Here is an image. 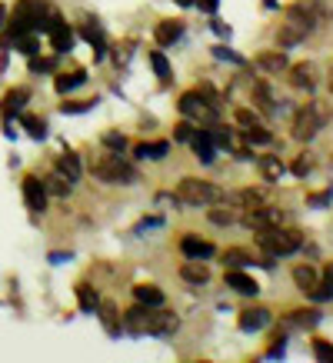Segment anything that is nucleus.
I'll list each match as a JSON object with an SVG mask.
<instances>
[{"mask_svg": "<svg viewBox=\"0 0 333 363\" xmlns=\"http://www.w3.org/2000/svg\"><path fill=\"white\" fill-rule=\"evenodd\" d=\"M47 33H50V47H54L57 54H70L74 50V30L57 13H54V21H50V27H47Z\"/></svg>", "mask_w": 333, "mask_h": 363, "instance_id": "nucleus-13", "label": "nucleus"}, {"mask_svg": "<svg viewBox=\"0 0 333 363\" xmlns=\"http://www.w3.org/2000/svg\"><path fill=\"white\" fill-rule=\"evenodd\" d=\"M180 37H184V23H180V21H160V23H157L154 40L160 47H174Z\"/></svg>", "mask_w": 333, "mask_h": 363, "instance_id": "nucleus-20", "label": "nucleus"}, {"mask_svg": "<svg viewBox=\"0 0 333 363\" xmlns=\"http://www.w3.org/2000/svg\"><path fill=\"white\" fill-rule=\"evenodd\" d=\"M23 203H27L30 213H44L47 210V187L40 177H33V174L23 177Z\"/></svg>", "mask_w": 333, "mask_h": 363, "instance_id": "nucleus-10", "label": "nucleus"}, {"mask_svg": "<svg viewBox=\"0 0 333 363\" xmlns=\"http://www.w3.org/2000/svg\"><path fill=\"white\" fill-rule=\"evenodd\" d=\"M287 74H290V84L297 90H307L310 94L313 87H317V67L307 60V64H297V67H287Z\"/></svg>", "mask_w": 333, "mask_h": 363, "instance_id": "nucleus-17", "label": "nucleus"}, {"mask_svg": "<svg viewBox=\"0 0 333 363\" xmlns=\"http://www.w3.org/2000/svg\"><path fill=\"white\" fill-rule=\"evenodd\" d=\"M44 187H47V197L54 194V197H64L67 200V197H70V190H74V184H70V180H67L60 170H54V174L44 180Z\"/></svg>", "mask_w": 333, "mask_h": 363, "instance_id": "nucleus-29", "label": "nucleus"}, {"mask_svg": "<svg viewBox=\"0 0 333 363\" xmlns=\"http://www.w3.org/2000/svg\"><path fill=\"white\" fill-rule=\"evenodd\" d=\"M74 290H77V303H80V310H84V313H97V307H100L97 290H94L90 284H77Z\"/></svg>", "mask_w": 333, "mask_h": 363, "instance_id": "nucleus-30", "label": "nucleus"}, {"mask_svg": "<svg viewBox=\"0 0 333 363\" xmlns=\"http://www.w3.org/2000/svg\"><path fill=\"white\" fill-rule=\"evenodd\" d=\"M287 220V213L280 207H270V203H260V207L247 210L244 213V227L247 230H270V227H280V223Z\"/></svg>", "mask_w": 333, "mask_h": 363, "instance_id": "nucleus-8", "label": "nucleus"}, {"mask_svg": "<svg viewBox=\"0 0 333 363\" xmlns=\"http://www.w3.org/2000/svg\"><path fill=\"white\" fill-rule=\"evenodd\" d=\"M270 320H273V313H270L266 307H247V310H240L237 327H240L244 333H256V330H264Z\"/></svg>", "mask_w": 333, "mask_h": 363, "instance_id": "nucleus-12", "label": "nucleus"}, {"mask_svg": "<svg viewBox=\"0 0 333 363\" xmlns=\"http://www.w3.org/2000/svg\"><path fill=\"white\" fill-rule=\"evenodd\" d=\"M57 64H60L57 57H30V70H33V74H54Z\"/></svg>", "mask_w": 333, "mask_h": 363, "instance_id": "nucleus-37", "label": "nucleus"}, {"mask_svg": "<svg viewBox=\"0 0 333 363\" xmlns=\"http://www.w3.org/2000/svg\"><path fill=\"white\" fill-rule=\"evenodd\" d=\"M166 150H170V143H166V140L137 143V147H133V157H137V160H164Z\"/></svg>", "mask_w": 333, "mask_h": 363, "instance_id": "nucleus-27", "label": "nucleus"}, {"mask_svg": "<svg viewBox=\"0 0 333 363\" xmlns=\"http://www.w3.org/2000/svg\"><path fill=\"white\" fill-rule=\"evenodd\" d=\"M27 100H30V90L27 87H13V90H7L4 94V117H11V113H21L23 107H27Z\"/></svg>", "mask_w": 333, "mask_h": 363, "instance_id": "nucleus-23", "label": "nucleus"}, {"mask_svg": "<svg viewBox=\"0 0 333 363\" xmlns=\"http://www.w3.org/2000/svg\"><path fill=\"white\" fill-rule=\"evenodd\" d=\"M233 121H237V123H240V127L247 130V127H256V123H260V113H254V111H247V107H240V111L233 113Z\"/></svg>", "mask_w": 333, "mask_h": 363, "instance_id": "nucleus-40", "label": "nucleus"}, {"mask_svg": "<svg viewBox=\"0 0 333 363\" xmlns=\"http://www.w3.org/2000/svg\"><path fill=\"white\" fill-rule=\"evenodd\" d=\"M256 170H260V177L266 184H280V177L287 174V164L280 160V154H264L256 160Z\"/></svg>", "mask_w": 333, "mask_h": 363, "instance_id": "nucleus-18", "label": "nucleus"}, {"mask_svg": "<svg viewBox=\"0 0 333 363\" xmlns=\"http://www.w3.org/2000/svg\"><path fill=\"white\" fill-rule=\"evenodd\" d=\"M57 170L74 184V180H80V174H84V164H80V157L74 154V150H64V154L57 157Z\"/></svg>", "mask_w": 333, "mask_h": 363, "instance_id": "nucleus-25", "label": "nucleus"}, {"mask_svg": "<svg viewBox=\"0 0 333 363\" xmlns=\"http://www.w3.org/2000/svg\"><path fill=\"white\" fill-rule=\"evenodd\" d=\"M174 200L184 207H210V203H223L227 190L210 184V180H200V177H184L174 190Z\"/></svg>", "mask_w": 333, "mask_h": 363, "instance_id": "nucleus-2", "label": "nucleus"}, {"mask_svg": "<svg viewBox=\"0 0 333 363\" xmlns=\"http://www.w3.org/2000/svg\"><path fill=\"white\" fill-rule=\"evenodd\" d=\"M327 87H330V94H333V67H330V84H327Z\"/></svg>", "mask_w": 333, "mask_h": 363, "instance_id": "nucleus-55", "label": "nucleus"}, {"mask_svg": "<svg viewBox=\"0 0 333 363\" xmlns=\"http://www.w3.org/2000/svg\"><path fill=\"white\" fill-rule=\"evenodd\" d=\"M227 286H233V290L244 294V297H256V294H260V284H256L247 270H227Z\"/></svg>", "mask_w": 333, "mask_h": 363, "instance_id": "nucleus-19", "label": "nucleus"}, {"mask_svg": "<svg viewBox=\"0 0 333 363\" xmlns=\"http://www.w3.org/2000/svg\"><path fill=\"white\" fill-rule=\"evenodd\" d=\"M50 21H54V13L47 11L44 0H21L17 7H13V17H11V33H40L50 27Z\"/></svg>", "mask_w": 333, "mask_h": 363, "instance_id": "nucleus-5", "label": "nucleus"}, {"mask_svg": "<svg viewBox=\"0 0 333 363\" xmlns=\"http://www.w3.org/2000/svg\"><path fill=\"white\" fill-rule=\"evenodd\" d=\"M180 253L190 257V260H210L213 253H217V247L210 240H200V237L187 233V237H180Z\"/></svg>", "mask_w": 333, "mask_h": 363, "instance_id": "nucleus-14", "label": "nucleus"}, {"mask_svg": "<svg viewBox=\"0 0 333 363\" xmlns=\"http://www.w3.org/2000/svg\"><path fill=\"white\" fill-rule=\"evenodd\" d=\"M177 327H180L177 313H170L164 307H154L150 310V320H147V337H170V333H177Z\"/></svg>", "mask_w": 333, "mask_h": 363, "instance_id": "nucleus-9", "label": "nucleus"}, {"mask_svg": "<svg viewBox=\"0 0 333 363\" xmlns=\"http://www.w3.org/2000/svg\"><path fill=\"white\" fill-rule=\"evenodd\" d=\"M290 170H293L297 177H307V170H310V160H307V157H300V160L290 167Z\"/></svg>", "mask_w": 333, "mask_h": 363, "instance_id": "nucleus-49", "label": "nucleus"}, {"mask_svg": "<svg viewBox=\"0 0 333 363\" xmlns=\"http://www.w3.org/2000/svg\"><path fill=\"white\" fill-rule=\"evenodd\" d=\"M174 4H180V7H193V0H174Z\"/></svg>", "mask_w": 333, "mask_h": 363, "instance_id": "nucleus-53", "label": "nucleus"}, {"mask_svg": "<svg viewBox=\"0 0 333 363\" xmlns=\"http://www.w3.org/2000/svg\"><path fill=\"white\" fill-rule=\"evenodd\" d=\"M210 27H213V30H217V33H220L223 40H230V27H227V23H220V21H210Z\"/></svg>", "mask_w": 333, "mask_h": 363, "instance_id": "nucleus-50", "label": "nucleus"}, {"mask_svg": "<svg viewBox=\"0 0 333 363\" xmlns=\"http://www.w3.org/2000/svg\"><path fill=\"white\" fill-rule=\"evenodd\" d=\"M90 174L97 177L100 184H123V187H130V184L140 180L137 167H130L120 154H113V150L111 154L94 157V160H90Z\"/></svg>", "mask_w": 333, "mask_h": 363, "instance_id": "nucleus-3", "label": "nucleus"}, {"mask_svg": "<svg viewBox=\"0 0 333 363\" xmlns=\"http://www.w3.org/2000/svg\"><path fill=\"white\" fill-rule=\"evenodd\" d=\"M80 33H84V40H87L90 47H97V57H103V50H107V40H103V30H100V23L84 21Z\"/></svg>", "mask_w": 333, "mask_h": 363, "instance_id": "nucleus-31", "label": "nucleus"}, {"mask_svg": "<svg viewBox=\"0 0 333 363\" xmlns=\"http://www.w3.org/2000/svg\"><path fill=\"white\" fill-rule=\"evenodd\" d=\"M323 277H330V280H333V264H327V270H323Z\"/></svg>", "mask_w": 333, "mask_h": 363, "instance_id": "nucleus-54", "label": "nucleus"}, {"mask_svg": "<svg viewBox=\"0 0 333 363\" xmlns=\"http://www.w3.org/2000/svg\"><path fill=\"white\" fill-rule=\"evenodd\" d=\"M193 7H200L203 13H217V7H220V0H193Z\"/></svg>", "mask_w": 333, "mask_h": 363, "instance_id": "nucleus-48", "label": "nucleus"}, {"mask_svg": "<svg viewBox=\"0 0 333 363\" xmlns=\"http://www.w3.org/2000/svg\"><path fill=\"white\" fill-rule=\"evenodd\" d=\"M160 223H164L160 217H150V220H144L140 227H137V230H150V227H160Z\"/></svg>", "mask_w": 333, "mask_h": 363, "instance_id": "nucleus-51", "label": "nucleus"}, {"mask_svg": "<svg viewBox=\"0 0 333 363\" xmlns=\"http://www.w3.org/2000/svg\"><path fill=\"white\" fill-rule=\"evenodd\" d=\"M193 130H197V123H193V121H180V123H177V130H174V140H180V143H190V137H193Z\"/></svg>", "mask_w": 333, "mask_h": 363, "instance_id": "nucleus-42", "label": "nucleus"}, {"mask_svg": "<svg viewBox=\"0 0 333 363\" xmlns=\"http://www.w3.org/2000/svg\"><path fill=\"white\" fill-rule=\"evenodd\" d=\"M256 243L270 260H277V257H290V253H297L303 247V230H297V227H270V230H260Z\"/></svg>", "mask_w": 333, "mask_h": 363, "instance_id": "nucleus-4", "label": "nucleus"}, {"mask_svg": "<svg viewBox=\"0 0 333 363\" xmlns=\"http://www.w3.org/2000/svg\"><path fill=\"white\" fill-rule=\"evenodd\" d=\"M100 143H103L107 150H113V154H123V150H127V137L117 133V130H107L103 137H100Z\"/></svg>", "mask_w": 333, "mask_h": 363, "instance_id": "nucleus-35", "label": "nucleus"}, {"mask_svg": "<svg viewBox=\"0 0 333 363\" xmlns=\"http://www.w3.org/2000/svg\"><path fill=\"white\" fill-rule=\"evenodd\" d=\"M307 297L317 300V303H323V300H333V280H330V277H320V284L313 286Z\"/></svg>", "mask_w": 333, "mask_h": 363, "instance_id": "nucleus-36", "label": "nucleus"}, {"mask_svg": "<svg viewBox=\"0 0 333 363\" xmlns=\"http://www.w3.org/2000/svg\"><path fill=\"white\" fill-rule=\"evenodd\" d=\"M227 200H230V203H237V207H247V210H254V207H260V203H266L264 190H256V187L237 190V194H230Z\"/></svg>", "mask_w": 333, "mask_h": 363, "instance_id": "nucleus-26", "label": "nucleus"}, {"mask_svg": "<svg viewBox=\"0 0 333 363\" xmlns=\"http://www.w3.org/2000/svg\"><path fill=\"white\" fill-rule=\"evenodd\" d=\"M180 113L187 117V121H193L197 127H217V104H213L210 97H203L200 90H187V94H180L177 100Z\"/></svg>", "mask_w": 333, "mask_h": 363, "instance_id": "nucleus-6", "label": "nucleus"}, {"mask_svg": "<svg viewBox=\"0 0 333 363\" xmlns=\"http://www.w3.org/2000/svg\"><path fill=\"white\" fill-rule=\"evenodd\" d=\"M247 143H273V133L264 130V123H256V127H247Z\"/></svg>", "mask_w": 333, "mask_h": 363, "instance_id": "nucleus-39", "label": "nucleus"}, {"mask_svg": "<svg viewBox=\"0 0 333 363\" xmlns=\"http://www.w3.org/2000/svg\"><path fill=\"white\" fill-rule=\"evenodd\" d=\"M21 123L27 127V133H30L33 140H44V137H47V121H44V117H33V113H23Z\"/></svg>", "mask_w": 333, "mask_h": 363, "instance_id": "nucleus-33", "label": "nucleus"}, {"mask_svg": "<svg viewBox=\"0 0 333 363\" xmlns=\"http://www.w3.org/2000/svg\"><path fill=\"white\" fill-rule=\"evenodd\" d=\"M323 320V313L317 307H300V310H290L283 317V330H313L317 323Z\"/></svg>", "mask_w": 333, "mask_h": 363, "instance_id": "nucleus-11", "label": "nucleus"}, {"mask_svg": "<svg viewBox=\"0 0 333 363\" xmlns=\"http://www.w3.org/2000/svg\"><path fill=\"white\" fill-rule=\"evenodd\" d=\"M323 127V113L317 104H307V107H300L297 117H293V140L297 143H310Z\"/></svg>", "mask_w": 333, "mask_h": 363, "instance_id": "nucleus-7", "label": "nucleus"}, {"mask_svg": "<svg viewBox=\"0 0 333 363\" xmlns=\"http://www.w3.org/2000/svg\"><path fill=\"white\" fill-rule=\"evenodd\" d=\"M97 317H100V323H103V330L111 333V337H120L123 323H120V313H117V307H113L111 300H107V303H100V307H97Z\"/></svg>", "mask_w": 333, "mask_h": 363, "instance_id": "nucleus-24", "label": "nucleus"}, {"mask_svg": "<svg viewBox=\"0 0 333 363\" xmlns=\"http://www.w3.org/2000/svg\"><path fill=\"white\" fill-rule=\"evenodd\" d=\"M180 280L190 286H203L207 280H210V267H207V260H184L180 264Z\"/></svg>", "mask_w": 333, "mask_h": 363, "instance_id": "nucleus-16", "label": "nucleus"}, {"mask_svg": "<svg viewBox=\"0 0 333 363\" xmlns=\"http://www.w3.org/2000/svg\"><path fill=\"white\" fill-rule=\"evenodd\" d=\"M133 297H137V303H144V307H164L166 303L164 290L154 284H137L133 286Z\"/></svg>", "mask_w": 333, "mask_h": 363, "instance_id": "nucleus-22", "label": "nucleus"}, {"mask_svg": "<svg viewBox=\"0 0 333 363\" xmlns=\"http://www.w3.org/2000/svg\"><path fill=\"white\" fill-rule=\"evenodd\" d=\"M94 107H97V97L94 100H80V104H60V113H84V111H94Z\"/></svg>", "mask_w": 333, "mask_h": 363, "instance_id": "nucleus-41", "label": "nucleus"}, {"mask_svg": "<svg viewBox=\"0 0 333 363\" xmlns=\"http://www.w3.org/2000/svg\"><path fill=\"white\" fill-rule=\"evenodd\" d=\"M313 23H317V0H297V4H290L287 21L280 23V30H277V47L280 50H290V47L303 44L307 33L313 30Z\"/></svg>", "mask_w": 333, "mask_h": 363, "instance_id": "nucleus-1", "label": "nucleus"}, {"mask_svg": "<svg viewBox=\"0 0 333 363\" xmlns=\"http://www.w3.org/2000/svg\"><path fill=\"white\" fill-rule=\"evenodd\" d=\"M130 54H133V40H123V44L113 50V60H117V67L127 64V60H130Z\"/></svg>", "mask_w": 333, "mask_h": 363, "instance_id": "nucleus-46", "label": "nucleus"}, {"mask_svg": "<svg viewBox=\"0 0 333 363\" xmlns=\"http://www.w3.org/2000/svg\"><path fill=\"white\" fill-rule=\"evenodd\" d=\"M87 84V70H70V74H57L54 87L57 94H70V90H77Z\"/></svg>", "mask_w": 333, "mask_h": 363, "instance_id": "nucleus-28", "label": "nucleus"}, {"mask_svg": "<svg viewBox=\"0 0 333 363\" xmlns=\"http://www.w3.org/2000/svg\"><path fill=\"white\" fill-rule=\"evenodd\" d=\"M333 200V190H323V194H310L307 197V207H327Z\"/></svg>", "mask_w": 333, "mask_h": 363, "instance_id": "nucleus-47", "label": "nucleus"}, {"mask_svg": "<svg viewBox=\"0 0 333 363\" xmlns=\"http://www.w3.org/2000/svg\"><path fill=\"white\" fill-rule=\"evenodd\" d=\"M4 23H7V7L0 4V27H4Z\"/></svg>", "mask_w": 333, "mask_h": 363, "instance_id": "nucleus-52", "label": "nucleus"}, {"mask_svg": "<svg viewBox=\"0 0 333 363\" xmlns=\"http://www.w3.org/2000/svg\"><path fill=\"white\" fill-rule=\"evenodd\" d=\"M293 284H297V290L310 294L313 286L320 284V270H317L313 264H297L293 267Z\"/></svg>", "mask_w": 333, "mask_h": 363, "instance_id": "nucleus-21", "label": "nucleus"}, {"mask_svg": "<svg viewBox=\"0 0 333 363\" xmlns=\"http://www.w3.org/2000/svg\"><path fill=\"white\" fill-rule=\"evenodd\" d=\"M250 253L240 250V247H230V250H223V267L227 270H244V267H250Z\"/></svg>", "mask_w": 333, "mask_h": 363, "instance_id": "nucleus-32", "label": "nucleus"}, {"mask_svg": "<svg viewBox=\"0 0 333 363\" xmlns=\"http://www.w3.org/2000/svg\"><path fill=\"white\" fill-rule=\"evenodd\" d=\"M264 74H287V67H290V60H287V50H260L256 54V60H254Z\"/></svg>", "mask_w": 333, "mask_h": 363, "instance_id": "nucleus-15", "label": "nucleus"}, {"mask_svg": "<svg viewBox=\"0 0 333 363\" xmlns=\"http://www.w3.org/2000/svg\"><path fill=\"white\" fill-rule=\"evenodd\" d=\"M213 57H220V60H230V64H237V67H244V64H247L244 57H240V54H233V50H227L223 44L213 47Z\"/></svg>", "mask_w": 333, "mask_h": 363, "instance_id": "nucleus-45", "label": "nucleus"}, {"mask_svg": "<svg viewBox=\"0 0 333 363\" xmlns=\"http://www.w3.org/2000/svg\"><path fill=\"white\" fill-rule=\"evenodd\" d=\"M150 67H154V74L160 80H170V64H166V57L160 50H150Z\"/></svg>", "mask_w": 333, "mask_h": 363, "instance_id": "nucleus-38", "label": "nucleus"}, {"mask_svg": "<svg viewBox=\"0 0 333 363\" xmlns=\"http://www.w3.org/2000/svg\"><path fill=\"white\" fill-rule=\"evenodd\" d=\"M207 217H210V223H217V227H230V223H237V213H233L230 207H213L210 203Z\"/></svg>", "mask_w": 333, "mask_h": 363, "instance_id": "nucleus-34", "label": "nucleus"}, {"mask_svg": "<svg viewBox=\"0 0 333 363\" xmlns=\"http://www.w3.org/2000/svg\"><path fill=\"white\" fill-rule=\"evenodd\" d=\"M254 100L264 107V111H273V104H270V90H266V84H254Z\"/></svg>", "mask_w": 333, "mask_h": 363, "instance_id": "nucleus-44", "label": "nucleus"}, {"mask_svg": "<svg viewBox=\"0 0 333 363\" xmlns=\"http://www.w3.org/2000/svg\"><path fill=\"white\" fill-rule=\"evenodd\" d=\"M313 357H317V360H333V343L317 337V340H313Z\"/></svg>", "mask_w": 333, "mask_h": 363, "instance_id": "nucleus-43", "label": "nucleus"}]
</instances>
